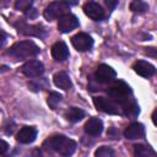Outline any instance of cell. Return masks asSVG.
Returning <instances> with one entry per match:
<instances>
[{"mask_svg": "<svg viewBox=\"0 0 157 157\" xmlns=\"http://www.w3.org/2000/svg\"><path fill=\"white\" fill-rule=\"evenodd\" d=\"M43 146L58 152L63 157H70L76 150V142L64 135H54L48 137L44 141Z\"/></svg>", "mask_w": 157, "mask_h": 157, "instance_id": "6da1fadb", "label": "cell"}, {"mask_svg": "<svg viewBox=\"0 0 157 157\" xmlns=\"http://www.w3.org/2000/svg\"><path fill=\"white\" fill-rule=\"evenodd\" d=\"M39 53L38 45L32 40H21L15 43L9 50L7 54L15 59H27L33 58Z\"/></svg>", "mask_w": 157, "mask_h": 157, "instance_id": "7a4b0ae2", "label": "cell"}, {"mask_svg": "<svg viewBox=\"0 0 157 157\" xmlns=\"http://www.w3.org/2000/svg\"><path fill=\"white\" fill-rule=\"evenodd\" d=\"M110 99L117 103V104H120L121 107H125L129 102H131V90L130 87L123 82V81H117L114 82L110 88L107 91Z\"/></svg>", "mask_w": 157, "mask_h": 157, "instance_id": "3957f363", "label": "cell"}, {"mask_svg": "<svg viewBox=\"0 0 157 157\" xmlns=\"http://www.w3.org/2000/svg\"><path fill=\"white\" fill-rule=\"evenodd\" d=\"M69 6H70V4L66 1H53L45 7L44 17L48 21L60 18L63 15H65V11L69 9Z\"/></svg>", "mask_w": 157, "mask_h": 157, "instance_id": "277c9868", "label": "cell"}, {"mask_svg": "<svg viewBox=\"0 0 157 157\" xmlns=\"http://www.w3.org/2000/svg\"><path fill=\"white\" fill-rule=\"evenodd\" d=\"M83 12L93 21H102L105 18V10L96 1H87L83 4Z\"/></svg>", "mask_w": 157, "mask_h": 157, "instance_id": "5b68a950", "label": "cell"}, {"mask_svg": "<svg viewBox=\"0 0 157 157\" xmlns=\"http://www.w3.org/2000/svg\"><path fill=\"white\" fill-rule=\"evenodd\" d=\"M115 76H117L115 70L107 64H101L94 71V78L99 83H110L114 81Z\"/></svg>", "mask_w": 157, "mask_h": 157, "instance_id": "8992f818", "label": "cell"}, {"mask_svg": "<svg viewBox=\"0 0 157 157\" xmlns=\"http://www.w3.org/2000/svg\"><path fill=\"white\" fill-rule=\"evenodd\" d=\"M93 104L94 107L107 114H119V107L117 103H114L110 98L105 97H94L93 98Z\"/></svg>", "mask_w": 157, "mask_h": 157, "instance_id": "52a82bcc", "label": "cell"}, {"mask_svg": "<svg viewBox=\"0 0 157 157\" xmlns=\"http://www.w3.org/2000/svg\"><path fill=\"white\" fill-rule=\"evenodd\" d=\"M71 43L74 48L78 52H87L93 45V39L87 33H77L71 38Z\"/></svg>", "mask_w": 157, "mask_h": 157, "instance_id": "ba28073f", "label": "cell"}, {"mask_svg": "<svg viewBox=\"0 0 157 157\" xmlns=\"http://www.w3.org/2000/svg\"><path fill=\"white\" fill-rule=\"evenodd\" d=\"M77 27H78V20L72 13H65L58 21V29L61 33H69Z\"/></svg>", "mask_w": 157, "mask_h": 157, "instance_id": "9c48e42d", "label": "cell"}, {"mask_svg": "<svg viewBox=\"0 0 157 157\" xmlns=\"http://www.w3.org/2000/svg\"><path fill=\"white\" fill-rule=\"evenodd\" d=\"M21 70L27 77H39L44 72V66L38 60H29L21 67Z\"/></svg>", "mask_w": 157, "mask_h": 157, "instance_id": "30bf717a", "label": "cell"}, {"mask_svg": "<svg viewBox=\"0 0 157 157\" xmlns=\"http://www.w3.org/2000/svg\"><path fill=\"white\" fill-rule=\"evenodd\" d=\"M37 137V129L33 126H23L16 135V140L21 144H31Z\"/></svg>", "mask_w": 157, "mask_h": 157, "instance_id": "8fae6325", "label": "cell"}, {"mask_svg": "<svg viewBox=\"0 0 157 157\" xmlns=\"http://www.w3.org/2000/svg\"><path fill=\"white\" fill-rule=\"evenodd\" d=\"M132 69H134V71H135L137 75H140V76H142V77H146V78H147V77H151V76L155 74V71H156L155 66H153L151 63L145 61V60H139V61H136V63L134 64Z\"/></svg>", "mask_w": 157, "mask_h": 157, "instance_id": "7c38bea8", "label": "cell"}, {"mask_svg": "<svg viewBox=\"0 0 157 157\" xmlns=\"http://www.w3.org/2000/svg\"><path fill=\"white\" fill-rule=\"evenodd\" d=\"M145 135V128L142 124L140 123H132L130 124L125 131H124V136L129 140H135V139H140V137H144Z\"/></svg>", "mask_w": 157, "mask_h": 157, "instance_id": "4fadbf2b", "label": "cell"}, {"mask_svg": "<svg viewBox=\"0 0 157 157\" xmlns=\"http://www.w3.org/2000/svg\"><path fill=\"white\" fill-rule=\"evenodd\" d=\"M103 130V123L98 118H90L85 124V132L91 136H97Z\"/></svg>", "mask_w": 157, "mask_h": 157, "instance_id": "5bb4252c", "label": "cell"}, {"mask_svg": "<svg viewBox=\"0 0 157 157\" xmlns=\"http://www.w3.org/2000/svg\"><path fill=\"white\" fill-rule=\"evenodd\" d=\"M52 56L56 61H64L69 56V49L64 42H56L52 47Z\"/></svg>", "mask_w": 157, "mask_h": 157, "instance_id": "9a60e30c", "label": "cell"}, {"mask_svg": "<svg viewBox=\"0 0 157 157\" xmlns=\"http://www.w3.org/2000/svg\"><path fill=\"white\" fill-rule=\"evenodd\" d=\"M53 80H54V85H55L56 87L61 88V90H65V91H66V90H70V88L72 87V82H71L69 75H67L65 71H59V72H56V74L54 75Z\"/></svg>", "mask_w": 157, "mask_h": 157, "instance_id": "2e32d148", "label": "cell"}, {"mask_svg": "<svg viewBox=\"0 0 157 157\" xmlns=\"http://www.w3.org/2000/svg\"><path fill=\"white\" fill-rule=\"evenodd\" d=\"M17 29L21 33L25 34H31V36H37L40 37L42 36V31L39 25H26V23H20L17 25Z\"/></svg>", "mask_w": 157, "mask_h": 157, "instance_id": "e0dca14e", "label": "cell"}, {"mask_svg": "<svg viewBox=\"0 0 157 157\" xmlns=\"http://www.w3.org/2000/svg\"><path fill=\"white\" fill-rule=\"evenodd\" d=\"M85 117V112L81 109V108H77V107H71L66 110L65 113V118L70 121V123H77L80 121L82 118Z\"/></svg>", "mask_w": 157, "mask_h": 157, "instance_id": "ac0fdd59", "label": "cell"}, {"mask_svg": "<svg viewBox=\"0 0 157 157\" xmlns=\"http://www.w3.org/2000/svg\"><path fill=\"white\" fill-rule=\"evenodd\" d=\"M153 153L155 152L150 146H146V145H142V144H139V145L134 146L135 157H151V156H153Z\"/></svg>", "mask_w": 157, "mask_h": 157, "instance_id": "d6986e66", "label": "cell"}, {"mask_svg": "<svg viewBox=\"0 0 157 157\" xmlns=\"http://www.w3.org/2000/svg\"><path fill=\"white\" fill-rule=\"evenodd\" d=\"M147 9H148L147 4L144 2V1H140V0H135V1H132V2L130 4V10L134 11V12L141 13V12H145Z\"/></svg>", "mask_w": 157, "mask_h": 157, "instance_id": "ffe728a7", "label": "cell"}, {"mask_svg": "<svg viewBox=\"0 0 157 157\" xmlns=\"http://www.w3.org/2000/svg\"><path fill=\"white\" fill-rule=\"evenodd\" d=\"M113 155H114L113 148L107 146H101L94 152V157H113Z\"/></svg>", "mask_w": 157, "mask_h": 157, "instance_id": "44dd1931", "label": "cell"}, {"mask_svg": "<svg viewBox=\"0 0 157 157\" xmlns=\"http://www.w3.org/2000/svg\"><path fill=\"white\" fill-rule=\"evenodd\" d=\"M61 101V94H59L58 92H50L48 96V104L52 109H55L56 105L60 103Z\"/></svg>", "mask_w": 157, "mask_h": 157, "instance_id": "7402d4cb", "label": "cell"}, {"mask_svg": "<svg viewBox=\"0 0 157 157\" xmlns=\"http://www.w3.org/2000/svg\"><path fill=\"white\" fill-rule=\"evenodd\" d=\"M32 4L33 2L32 1H28V0H20V1H17L15 4V7H16V10H21L23 12H27L31 9Z\"/></svg>", "mask_w": 157, "mask_h": 157, "instance_id": "603a6c76", "label": "cell"}, {"mask_svg": "<svg viewBox=\"0 0 157 157\" xmlns=\"http://www.w3.org/2000/svg\"><path fill=\"white\" fill-rule=\"evenodd\" d=\"M7 148H9V144L4 140H0V155L5 153L7 151Z\"/></svg>", "mask_w": 157, "mask_h": 157, "instance_id": "cb8c5ba5", "label": "cell"}, {"mask_svg": "<svg viewBox=\"0 0 157 157\" xmlns=\"http://www.w3.org/2000/svg\"><path fill=\"white\" fill-rule=\"evenodd\" d=\"M5 40H6V34H5L2 31H0V48L4 45Z\"/></svg>", "mask_w": 157, "mask_h": 157, "instance_id": "d4e9b609", "label": "cell"}, {"mask_svg": "<svg viewBox=\"0 0 157 157\" xmlns=\"http://www.w3.org/2000/svg\"><path fill=\"white\" fill-rule=\"evenodd\" d=\"M107 2V5H109V6H112V7H114L117 4H118V1H114V2H112V1H105Z\"/></svg>", "mask_w": 157, "mask_h": 157, "instance_id": "484cf974", "label": "cell"}]
</instances>
